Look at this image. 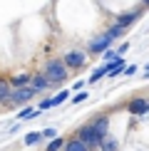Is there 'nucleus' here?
<instances>
[{
  "mask_svg": "<svg viewBox=\"0 0 149 151\" xmlns=\"http://www.w3.org/2000/svg\"><path fill=\"white\" fill-rule=\"evenodd\" d=\"M62 146H65V141H62V139H52V141L47 144V149H45V151H60Z\"/></svg>",
  "mask_w": 149,
  "mask_h": 151,
  "instance_id": "16",
  "label": "nucleus"
},
{
  "mask_svg": "<svg viewBox=\"0 0 149 151\" xmlns=\"http://www.w3.org/2000/svg\"><path fill=\"white\" fill-rule=\"evenodd\" d=\"M40 111H35V109H25V111H20V119H35Z\"/></svg>",
  "mask_w": 149,
  "mask_h": 151,
  "instance_id": "18",
  "label": "nucleus"
},
{
  "mask_svg": "<svg viewBox=\"0 0 149 151\" xmlns=\"http://www.w3.org/2000/svg\"><path fill=\"white\" fill-rule=\"evenodd\" d=\"M109 45H112V35H109V32H104L102 37H97V40H92V42H90V52H104Z\"/></svg>",
  "mask_w": 149,
  "mask_h": 151,
  "instance_id": "4",
  "label": "nucleus"
},
{
  "mask_svg": "<svg viewBox=\"0 0 149 151\" xmlns=\"http://www.w3.org/2000/svg\"><path fill=\"white\" fill-rule=\"evenodd\" d=\"M27 82H30V74H27V72H22V74H17V77L12 79V84H15V87H25Z\"/></svg>",
  "mask_w": 149,
  "mask_h": 151,
  "instance_id": "13",
  "label": "nucleus"
},
{
  "mask_svg": "<svg viewBox=\"0 0 149 151\" xmlns=\"http://www.w3.org/2000/svg\"><path fill=\"white\" fill-rule=\"evenodd\" d=\"M65 151H90V149H87L82 141H77V139H74V141H70V144L65 146Z\"/></svg>",
  "mask_w": 149,
  "mask_h": 151,
  "instance_id": "12",
  "label": "nucleus"
},
{
  "mask_svg": "<svg viewBox=\"0 0 149 151\" xmlns=\"http://www.w3.org/2000/svg\"><path fill=\"white\" fill-rule=\"evenodd\" d=\"M45 87H47V82H45V77H42V74L30 77V89H33V92H42Z\"/></svg>",
  "mask_w": 149,
  "mask_h": 151,
  "instance_id": "10",
  "label": "nucleus"
},
{
  "mask_svg": "<svg viewBox=\"0 0 149 151\" xmlns=\"http://www.w3.org/2000/svg\"><path fill=\"white\" fill-rule=\"evenodd\" d=\"M85 99H87V92H80L77 97H74V102H85Z\"/></svg>",
  "mask_w": 149,
  "mask_h": 151,
  "instance_id": "22",
  "label": "nucleus"
},
{
  "mask_svg": "<svg viewBox=\"0 0 149 151\" xmlns=\"http://www.w3.org/2000/svg\"><path fill=\"white\" fill-rule=\"evenodd\" d=\"M55 134H57L55 129H42L40 131V136H47V139H55Z\"/></svg>",
  "mask_w": 149,
  "mask_h": 151,
  "instance_id": "20",
  "label": "nucleus"
},
{
  "mask_svg": "<svg viewBox=\"0 0 149 151\" xmlns=\"http://www.w3.org/2000/svg\"><path fill=\"white\" fill-rule=\"evenodd\" d=\"M8 94H10V84L0 79V102H5V99H8Z\"/></svg>",
  "mask_w": 149,
  "mask_h": 151,
  "instance_id": "14",
  "label": "nucleus"
},
{
  "mask_svg": "<svg viewBox=\"0 0 149 151\" xmlns=\"http://www.w3.org/2000/svg\"><path fill=\"white\" fill-rule=\"evenodd\" d=\"M90 127L97 131V136H99V139H104V136H107V116H99V119H95V122H92Z\"/></svg>",
  "mask_w": 149,
  "mask_h": 151,
  "instance_id": "7",
  "label": "nucleus"
},
{
  "mask_svg": "<svg viewBox=\"0 0 149 151\" xmlns=\"http://www.w3.org/2000/svg\"><path fill=\"white\" fill-rule=\"evenodd\" d=\"M124 67V62H122V57H117L114 62H109V65H104V74H109V77H117L119 74V70Z\"/></svg>",
  "mask_w": 149,
  "mask_h": 151,
  "instance_id": "9",
  "label": "nucleus"
},
{
  "mask_svg": "<svg viewBox=\"0 0 149 151\" xmlns=\"http://www.w3.org/2000/svg\"><path fill=\"white\" fill-rule=\"evenodd\" d=\"M82 62H85V52H77V50H74V52H67L65 55L62 65H65V67H80Z\"/></svg>",
  "mask_w": 149,
  "mask_h": 151,
  "instance_id": "5",
  "label": "nucleus"
},
{
  "mask_svg": "<svg viewBox=\"0 0 149 151\" xmlns=\"http://www.w3.org/2000/svg\"><path fill=\"white\" fill-rule=\"evenodd\" d=\"M104 60H107V65H109V62H114V60H117V52L107 50V52H104Z\"/></svg>",
  "mask_w": 149,
  "mask_h": 151,
  "instance_id": "21",
  "label": "nucleus"
},
{
  "mask_svg": "<svg viewBox=\"0 0 149 151\" xmlns=\"http://www.w3.org/2000/svg\"><path fill=\"white\" fill-rule=\"evenodd\" d=\"M33 94H35V92L30 89V84H25V87H17L15 92H10L5 102H10V104H22V102H27V99L33 97Z\"/></svg>",
  "mask_w": 149,
  "mask_h": 151,
  "instance_id": "2",
  "label": "nucleus"
},
{
  "mask_svg": "<svg viewBox=\"0 0 149 151\" xmlns=\"http://www.w3.org/2000/svg\"><path fill=\"white\" fill-rule=\"evenodd\" d=\"M67 97H70V92H57L52 99H47V106H57V104H62V102H65Z\"/></svg>",
  "mask_w": 149,
  "mask_h": 151,
  "instance_id": "11",
  "label": "nucleus"
},
{
  "mask_svg": "<svg viewBox=\"0 0 149 151\" xmlns=\"http://www.w3.org/2000/svg\"><path fill=\"white\" fill-rule=\"evenodd\" d=\"M37 141H40V131H35V134H27V136H25V144H27V146H30V144H37Z\"/></svg>",
  "mask_w": 149,
  "mask_h": 151,
  "instance_id": "17",
  "label": "nucleus"
},
{
  "mask_svg": "<svg viewBox=\"0 0 149 151\" xmlns=\"http://www.w3.org/2000/svg\"><path fill=\"white\" fill-rule=\"evenodd\" d=\"M99 144H102V149H104V151H114V149H117V141H114V139H107V136H104Z\"/></svg>",
  "mask_w": 149,
  "mask_h": 151,
  "instance_id": "15",
  "label": "nucleus"
},
{
  "mask_svg": "<svg viewBox=\"0 0 149 151\" xmlns=\"http://www.w3.org/2000/svg\"><path fill=\"white\" fill-rule=\"evenodd\" d=\"M42 77H45L47 84H60V82H65V77H67V67L62 65V60H52Z\"/></svg>",
  "mask_w": 149,
  "mask_h": 151,
  "instance_id": "1",
  "label": "nucleus"
},
{
  "mask_svg": "<svg viewBox=\"0 0 149 151\" xmlns=\"http://www.w3.org/2000/svg\"><path fill=\"white\" fill-rule=\"evenodd\" d=\"M137 17H142V10H134V12H124V15H119V17H117V25H119V27L124 30L127 25H132V22L137 20Z\"/></svg>",
  "mask_w": 149,
  "mask_h": 151,
  "instance_id": "6",
  "label": "nucleus"
},
{
  "mask_svg": "<svg viewBox=\"0 0 149 151\" xmlns=\"http://www.w3.org/2000/svg\"><path fill=\"white\" fill-rule=\"evenodd\" d=\"M99 77H104V67H99V70H95V74L90 77V84H92V82H97Z\"/></svg>",
  "mask_w": 149,
  "mask_h": 151,
  "instance_id": "19",
  "label": "nucleus"
},
{
  "mask_svg": "<svg viewBox=\"0 0 149 151\" xmlns=\"http://www.w3.org/2000/svg\"><path fill=\"white\" fill-rule=\"evenodd\" d=\"M77 141H82L85 146L90 149V146H95V144H99L102 139H99V136H97V131L92 129L90 124H87V127H82V129H80V139H77Z\"/></svg>",
  "mask_w": 149,
  "mask_h": 151,
  "instance_id": "3",
  "label": "nucleus"
},
{
  "mask_svg": "<svg viewBox=\"0 0 149 151\" xmlns=\"http://www.w3.org/2000/svg\"><path fill=\"white\" fill-rule=\"evenodd\" d=\"M129 111H132V114H144V111H149L147 99H134V102H129Z\"/></svg>",
  "mask_w": 149,
  "mask_h": 151,
  "instance_id": "8",
  "label": "nucleus"
}]
</instances>
